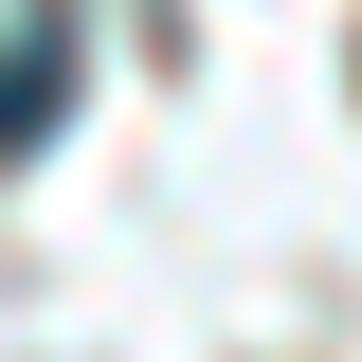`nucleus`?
I'll return each instance as SVG.
<instances>
[{
  "label": "nucleus",
  "mask_w": 362,
  "mask_h": 362,
  "mask_svg": "<svg viewBox=\"0 0 362 362\" xmlns=\"http://www.w3.org/2000/svg\"><path fill=\"white\" fill-rule=\"evenodd\" d=\"M54 109H73V54H54V37H0V163H37Z\"/></svg>",
  "instance_id": "1"
}]
</instances>
